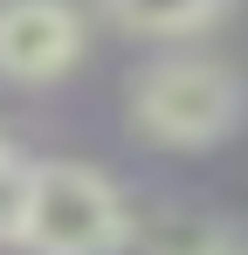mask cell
<instances>
[{
  "instance_id": "6da1fadb",
  "label": "cell",
  "mask_w": 248,
  "mask_h": 255,
  "mask_svg": "<svg viewBox=\"0 0 248 255\" xmlns=\"http://www.w3.org/2000/svg\"><path fill=\"white\" fill-rule=\"evenodd\" d=\"M124 118L159 152H207L228 131H242L248 83H242V69H228L214 55H159L131 76Z\"/></svg>"
},
{
  "instance_id": "7a4b0ae2",
  "label": "cell",
  "mask_w": 248,
  "mask_h": 255,
  "mask_svg": "<svg viewBox=\"0 0 248 255\" xmlns=\"http://www.w3.org/2000/svg\"><path fill=\"white\" fill-rule=\"evenodd\" d=\"M14 242L28 255H124L138 242V214L118 193V179L76 159H41L28 166Z\"/></svg>"
},
{
  "instance_id": "3957f363",
  "label": "cell",
  "mask_w": 248,
  "mask_h": 255,
  "mask_svg": "<svg viewBox=\"0 0 248 255\" xmlns=\"http://www.w3.org/2000/svg\"><path fill=\"white\" fill-rule=\"evenodd\" d=\"M83 42L90 21L76 0H0V83H62Z\"/></svg>"
},
{
  "instance_id": "277c9868",
  "label": "cell",
  "mask_w": 248,
  "mask_h": 255,
  "mask_svg": "<svg viewBox=\"0 0 248 255\" xmlns=\"http://www.w3.org/2000/svg\"><path fill=\"white\" fill-rule=\"evenodd\" d=\"M145 255H248V228L228 214H200V207H165L152 221H138Z\"/></svg>"
},
{
  "instance_id": "5b68a950",
  "label": "cell",
  "mask_w": 248,
  "mask_h": 255,
  "mask_svg": "<svg viewBox=\"0 0 248 255\" xmlns=\"http://www.w3.org/2000/svg\"><path fill=\"white\" fill-rule=\"evenodd\" d=\"M235 0H104V14L118 21L124 35H145V42H186L214 28Z\"/></svg>"
}]
</instances>
